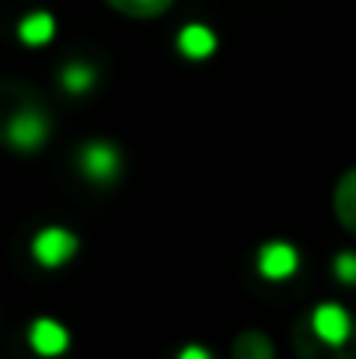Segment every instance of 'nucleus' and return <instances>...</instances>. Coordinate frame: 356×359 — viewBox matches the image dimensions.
<instances>
[{"label": "nucleus", "mask_w": 356, "mask_h": 359, "mask_svg": "<svg viewBox=\"0 0 356 359\" xmlns=\"http://www.w3.org/2000/svg\"><path fill=\"white\" fill-rule=\"evenodd\" d=\"M4 140L11 143V150L18 154H35L42 150V143L49 140V119L42 109L28 105V109H18L7 126H4Z\"/></svg>", "instance_id": "f257e3e1"}, {"label": "nucleus", "mask_w": 356, "mask_h": 359, "mask_svg": "<svg viewBox=\"0 0 356 359\" xmlns=\"http://www.w3.org/2000/svg\"><path fill=\"white\" fill-rule=\"evenodd\" d=\"M304 325H308L311 335H315L318 342H325V346H346L356 335L353 314H350L346 307H339V304H318V307L304 318Z\"/></svg>", "instance_id": "f03ea898"}, {"label": "nucleus", "mask_w": 356, "mask_h": 359, "mask_svg": "<svg viewBox=\"0 0 356 359\" xmlns=\"http://www.w3.org/2000/svg\"><path fill=\"white\" fill-rule=\"evenodd\" d=\"M77 168H81V175H84L88 182L105 185V182H116L119 178V171H122V154H119L116 143H109V140H91V143H84V147L77 150Z\"/></svg>", "instance_id": "7ed1b4c3"}, {"label": "nucleus", "mask_w": 356, "mask_h": 359, "mask_svg": "<svg viewBox=\"0 0 356 359\" xmlns=\"http://www.w3.org/2000/svg\"><path fill=\"white\" fill-rule=\"evenodd\" d=\"M77 234H70V231H63V227H46V231H39L35 241H32V255H35V262L39 265H46V269H56V265H67L74 255H77Z\"/></svg>", "instance_id": "20e7f679"}, {"label": "nucleus", "mask_w": 356, "mask_h": 359, "mask_svg": "<svg viewBox=\"0 0 356 359\" xmlns=\"http://www.w3.org/2000/svg\"><path fill=\"white\" fill-rule=\"evenodd\" d=\"M294 353H297V359H356V335L346 346H325L311 335V328L301 318L294 328Z\"/></svg>", "instance_id": "39448f33"}, {"label": "nucleus", "mask_w": 356, "mask_h": 359, "mask_svg": "<svg viewBox=\"0 0 356 359\" xmlns=\"http://www.w3.org/2000/svg\"><path fill=\"white\" fill-rule=\"evenodd\" d=\"M28 346H32L39 356L53 359V356H63V353H67L70 335H67V328H63L60 321L39 318V321H32V328H28Z\"/></svg>", "instance_id": "423d86ee"}, {"label": "nucleus", "mask_w": 356, "mask_h": 359, "mask_svg": "<svg viewBox=\"0 0 356 359\" xmlns=\"http://www.w3.org/2000/svg\"><path fill=\"white\" fill-rule=\"evenodd\" d=\"M258 272H262L265 279H272V283L290 279V276L297 272V251H294L286 241L265 244V248L258 251Z\"/></svg>", "instance_id": "0eeeda50"}, {"label": "nucleus", "mask_w": 356, "mask_h": 359, "mask_svg": "<svg viewBox=\"0 0 356 359\" xmlns=\"http://www.w3.org/2000/svg\"><path fill=\"white\" fill-rule=\"evenodd\" d=\"M332 210H336V220H339L350 234H356V168L343 171V178L336 182Z\"/></svg>", "instance_id": "6e6552de"}, {"label": "nucleus", "mask_w": 356, "mask_h": 359, "mask_svg": "<svg viewBox=\"0 0 356 359\" xmlns=\"http://www.w3.org/2000/svg\"><path fill=\"white\" fill-rule=\"evenodd\" d=\"M231 359H276L272 339L258 328H244L231 346Z\"/></svg>", "instance_id": "1a4fd4ad"}, {"label": "nucleus", "mask_w": 356, "mask_h": 359, "mask_svg": "<svg viewBox=\"0 0 356 359\" xmlns=\"http://www.w3.org/2000/svg\"><path fill=\"white\" fill-rule=\"evenodd\" d=\"M178 49H182V56H189V60H206V56L217 49V35H213L206 25H185L182 35H178Z\"/></svg>", "instance_id": "9d476101"}, {"label": "nucleus", "mask_w": 356, "mask_h": 359, "mask_svg": "<svg viewBox=\"0 0 356 359\" xmlns=\"http://www.w3.org/2000/svg\"><path fill=\"white\" fill-rule=\"evenodd\" d=\"M112 11L126 14V18H140V21H150V18H161L175 0H105Z\"/></svg>", "instance_id": "9b49d317"}, {"label": "nucleus", "mask_w": 356, "mask_h": 359, "mask_svg": "<svg viewBox=\"0 0 356 359\" xmlns=\"http://www.w3.org/2000/svg\"><path fill=\"white\" fill-rule=\"evenodd\" d=\"M53 32H56V25H53V18H49L46 11L28 14V18L18 25V35H21V42H28V46H42V42H49Z\"/></svg>", "instance_id": "f8f14e48"}, {"label": "nucleus", "mask_w": 356, "mask_h": 359, "mask_svg": "<svg viewBox=\"0 0 356 359\" xmlns=\"http://www.w3.org/2000/svg\"><path fill=\"white\" fill-rule=\"evenodd\" d=\"M60 81H63V88H67L70 95H84V91L95 88V70H91L88 63L74 60V63H67V67L60 70Z\"/></svg>", "instance_id": "ddd939ff"}, {"label": "nucleus", "mask_w": 356, "mask_h": 359, "mask_svg": "<svg viewBox=\"0 0 356 359\" xmlns=\"http://www.w3.org/2000/svg\"><path fill=\"white\" fill-rule=\"evenodd\" d=\"M332 272L339 276V283L356 286V251H343V255L332 262Z\"/></svg>", "instance_id": "4468645a"}, {"label": "nucleus", "mask_w": 356, "mask_h": 359, "mask_svg": "<svg viewBox=\"0 0 356 359\" xmlns=\"http://www.w3.org/2000/svg\"><path fill=\"white\" fill-rule=\"evenodd\" d=\"M178 359H213V356H210L203 346H185V349L178 353Z\"/></svg>", "instance_id": "2eb2a0df"}]
</instances>
